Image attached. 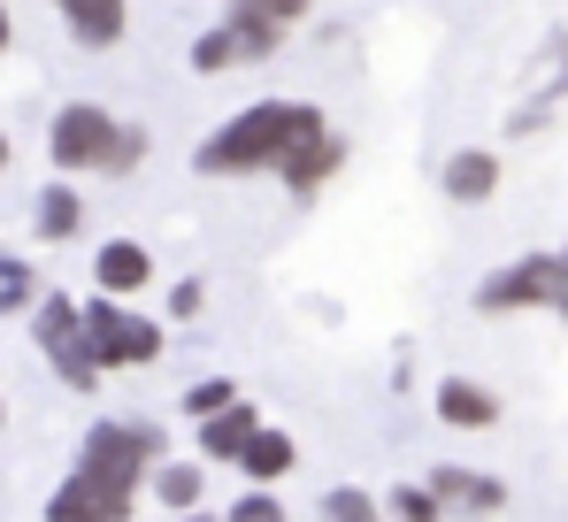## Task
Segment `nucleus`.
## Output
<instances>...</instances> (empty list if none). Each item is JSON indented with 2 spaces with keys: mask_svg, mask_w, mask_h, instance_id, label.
Returning a JSON list of instances; mask_svg holds the SVG:
<instances>
[{
  "mask_svg": "<svg viewBox=\"0 0 568 522\" xmlns=\"http://www.w3.org/2000/svg\"><path fill=\"white\" fill-rule=\"evenodd\" d=\"M469 300H476V315H554V300H561V254L507 261V269H491L476 284Z\"/></svg>",
  "mask_w": 568,
  "mask_h": 522,
  "instance_id": "6",
  "label": "nucleus"
},
{
  "mask_svg": "<svg viewBox=\"0 0 568 522\" xmlns=\"http://www.w3.org/2000/svg\"><path fill=\"white\" fill-rule=\"evenodd\" d=\"M430 408H438V423L446 431H499V392L484 384V377H438V392H430Z\"/></svg>",
  "mask_w": 568,
  "mask_h": 522,
  "instance_id": "9",
  "label": "nucleus"
},
{
  "mask_svg": "<svg viewBox=\"0 0 568 522\" xmlns=\"http://www.w3.org/2000/svg\"><path fill=\"white\" fill-rule=\"evenodd\" d=\"M115 147H123V123L100 108V100H70V108H54V123H47V162L62 177H108L115 170Z\"/></svg>",
  "mask_w": 568,
  "mask_h": 522,
  "instance_id": "5",
  "label": "nucleus"
},
{
  "mask_svg": "<svg viewBox=\"0 0 568 522\" xmlns=\"http://www.w3.org/2000/svg\"><path fill=\"white\" fill-rule=\"evenodd\" d=\"M0 177H8V131H0Z\"/></svg>",
  "mask_w": 568,
  "mask_h": 522,
  "instance_id": "31",
  "label": "nucleus"
},
{
  "mask_svg": "<svg viewBox=\"0 0 568 522\" xmlns=\"http://www.w3.org/2000/svg\"><path fill=\"white\" fill-rule=\"evenodd\" d=\"M31 231H39L47 247H62V239H78V231H85V200H78V184H70V177H54V184L39 192Z\"/></svg>",
  "mask_w": 568,
  "mask_h": 522,
  "instance_id": "16",
  "label": "nucleus"
},
{
  "mask_svg": "<svg viewBox=\"0 0 568 522\" xmlns=\"http://www.w3.org/2000/svg\"><path fill=\"white\" fill-rule=\"evenodd\" d=\"M499 177H507V154H491V147H454V154L438 162V192H446L454 208H484V200H499Z\"/></svg>",
  "mask_w": 568,
  "mask_h": 522,
  "instance_id": "8",
  "label": "nucleus"
},
{
  "mask_svg": "<svg viewBox=\"0 0 568 522\" xmlns=\"http://www.w3.org/2000/svg\"><path fill=\"white\" fill-rule=\"evenodd\" d=\"M170 522H223V515H207V508H192V515H170Z\"/></svg>",
  "mask_w": 568,
  "mask_h": 522,
  "instance_id": "29",
  "label": "nucleus"
},
{
  "mask_svg": "<svg viewBox=\"0 0 568 522\" xmlns=\"http://www.w3.org/2000/svg\"><path fill=\"white\" fill-rule=\"evenodd\" d=\"M239 8H262V16H277V23H300L315 0H239Z\"/></svg>",
  "mask_w": 568,
  "mask_h": 522,
  "instance_id": "27",
  "label": "nucleus"
},
{
  "mask_svg": "<svg viewBox=\"0 0 568 522\" xmlns=\"http://www.w3.org/2000/svg\"><path fill=\"white\" fill-rule=\"evenodd\" d=\"M223 522H292V515H284V500H277V492L246 484V492H239V500L223 508Z\"/></svg>",
  "mask_w": 568,
  "mask_h": 522,
  "instance_id": "24",
  "label": "nucleus"
},
{
  "mask_svg": "<svg viewBox=\"0 0 568 522\" xmlns=\"http://www.w3.org/2000/svg\"><path fill=\"white\" fill-rule=\"evenodd\" d=\"M146 147H154V139H146V123H123V147H115V170H108V177H131L139 162H146Z\"/></svg>",
  "mask_w": 568,
  "mask_h": 522,
  "instance_id": "26",
  "label": "nucleus"
},
{
  "mask_svg": "<svg viewBox=\"0 0 568 522\" xmlns=\"http://www.w3.org/2000/svg\"><path fill=\"white\" fill-rule=\"evenodd\" d=\"M200 308H207V284L200 277H178L170 284V323H200Z\"/></svg>",
  "mask_w": 568,
  "mask_h": 522,
  "instance_id": "25",
  "label": "nucleus"
},
{
  "mask_svg": "<svg viewBox=\"0 0 568 522\" xmlns=\"http://www.w3.org/2000/svg\"><path fill=\"white\" fill-rule=\"evenodd\" d=\"M384 515H392V522H454L446 508H438V492H430L423 476H407V484H392V492H384Z\"/></svg>",
  "mask_w": 568,
  "mask_h": 522,
  "instance_id": "21",
  "label": "nucleus"
},
{
  "mask_svg": "<svg viewBox=\"0 0 568 522\" xmlns=\"http://www.w3.org/2000/svg\"><path fill=\"white\" fill-rule=\"evenodd\" d=\"M292 469H300V438L284 431V423H262L254 445H246V461H239V476H246V484H262V492H277Z\"/></svg>",
  "mask_w": 568,
  "mask_h": 522,
  "instance_id": "14",
  "label": "nucleus"
},
{
  "mask_svg": "<svg viewBox=\"0 0 568 522\" xmlns=\"http://www.w3.org/2000/svg\"><path fill=\"white\" fill-rule=\"evenodd\" d=\"M0 431H8V392H0Z\"/></svg>",
  "mask_w": 568,
  "mask_h": 522,
  "instance_id": "32",
  "label": "nucleus"
},
{
  "mask_svg": "<svg viewBox=\"0 0 568 522\" xmlns=\"http://www.w3.org/2000/svg\"><path fill=\"white\" fill-rule=\"evenodd\" d=\"M0 54H8V0H0Z\"/></svg>",
  "mask_w": 568,
  "mask_h": 522,
  "instance_id": "30",
  "label": "nucleus"
},
{
  "mask_svg": "<svg viewBox=\"0 0 568 522\" xmlns=\"http://www.w3.org/2000/svg\"><path fill=\"white\" fill-rule=\"evenodd\" d=\"M554 315L568 323V247H561V300H554Z\"/></svg>",
  "mask_w": 568,
  "mask_h": 522,
  "instance_id": "28",
  "label": "nucleus"
},
{
  "mask_svg": "<svg viewBox=\"0 0 568 522\" xmlns=\"http://www.w3.org/2000/svg\"><path fill=\"white\" fill-rule=\"evenodd\" d=\"M154 284V254L139 247V239H108L93 254V292H108V300H139Z\"/></svg>",
  "mask_w": 568,
  "mask_h": 522,
  "instance_id": "10",
  "label": "nucleus"
},
{
  "mask_svg": "<svg viewBox=\"0 0 568 522\" xmlns=\"http://www.w3.org/2000/svg\"><path fill=\"white\" fill-rule=\"evenodd\" d=\"M262 423H270V415H262L254 400H239V408H223L215 423H200V431H192V438H200V461H231V469H239Z\"/></svg>",
  "mask_w": 568,
  "mask_h": 522,
  "instance_id": "13",
  "label": "nucleus"
},
{
  "mask_svg": "<svg viewBox=\"0 0 568 522\" xmlns=\"http://www.w3.org/2000/svg\"><path fill=\"white\" fill-rule=\"evenodd\" d=\"M223 23L239 31V54H246V62H270V54L284 47V31H292V23L262 16V8H239V0H231V16H223Z\"/></svg>",
  "mask_w": 568,
  "mask_h": 522,
  "instance_id": "18",
  "label": "nucleus"
},
{
  "mask_svg": "<svg viewBox=\"0 0 568 522\" xmlns=\"http://www.w3.org/2000/svg\"><path fill=\"white\" fill-rule=\"evenodd\" d=\"M31 339H39V353H47V369L70 384V392H100V353L93 339H85V300H70V292H47L39 308H31Z\"/></svg>",
  "mask_w": 568,
  "mask_h": 522,
  "instance_id": "4",
  "label": "nucleus"
},
{
  "mask_svg": "<svg viewBox=\"0 0 568 522\" xmlns=\"http://www.w3.org/2000/svg\"><path fill=\"white\" fill-rule=\"evenodd\" d=\"M47 292H39V269L16 254H0V315H31Z\"/></svg>",
  "mask_w": 568,
  "mask_h": 522,
  "instance_id": "22",
  "label": "nucleus"
},
{
  "mask_svg": "<svg viewBox=\"0 0 568 522\" xmlns=\"http://www.w3.org/2000/svg\"><path fill=\"white\" fill-rule=\"evenodd\" d=\"M331 123H323V108L315 100H254V108H239V116H223L200 147H192V170L200 177H277L307 139H323Z\"/></svg>",
  "mask_w": 568,
  "mask_h": 522,
  "instance_id": "1",
  "label": "nucleus"
},
{
  "mask_svg": "<svg viewBox=\"0 0 568 522\" xmlns=\"http://www.w3.org/2000/svg\"><path fill=\"white\" fill-rule=\"evenodd\" d=\"M338 170H346V139H338V131H323V139H307V147H300V154L277 170V184L300 200V208H307V200H315V192H323Z\"/></svg>",
  "mask_w": 568,
  "mask_h": 522,
  "instance_id": "11",
  "label": "nucleus"
},
{
  "mask_svg": "<svg viewBox=\"0 0 568 522\" xmlns=\"http://www.w3.org/2000/svg\"><path fill=\"white\" fill-rule=\"evenodd\" d=\"M239 62H246V54H239V31H231V23H207V31L192 39V70H200V78H223V70H239Z\"/></svg>",
  "mask_w": 568,
  "mask_h": 522,
  "instance_id": "20",
  "label": "nucleus"
},
{
  "mask_svg": "<svg viewBox=\"0 0 568 522\" xmlns=\"http://www.w3.org/2000/svg\"><path fill=\"white\" fill-rule=\"evenodd\" d=\"M146 500V476H123L93 453H78V469L47 492V522H131Z\"/></svg>",
  "mask_w": 568,
  "mask_h": 522,
  "instance_id": "3",
  "label": "nucleus"
},
{
  "mask_svg": "<svg viewBox=\"0 0 568 522\" xmlns=\"http://www.w3.org/2000/svg\"><path fill=\"white\" fill-rule=\"evenodd\" d=\"M239 400H246V392H239L231 377H200V384H185V392H178V408H185L192 431H200V423H215V415H223V408H239Z\"/></svg>",
  "mask_w": 568,
  "mask_h": 522,
  "instance_id": "19",
  "label": "nucleus"
},
{
  "mask_svg": "<svg viewBox=\"0 0 568 522\" xmlns=\"http://www.w3.org/2000/svg\"><path fill=\"white\" fill-rule=\"evenodd\" d=\"M54 8H62V23H70V39L85 54H108L131 31V0H54Z\"/></svg>",
  "mask_w": 568,
  "mask_h": 522,
  "instance_id": "12",
  "label": "nucleus"
},
{
  "mask_svg": "<svg viewBox=\"0 0 568 522\" xmlns=\"http://www.w3.org/2000/svg\"><path fill=\"white\" fill-rule=\"evenodd\" d=\"M530 92H538V100H530V108H515V131H538V123H546V108H554V100H568V31L538 47V70H530Z\"/></svg>",
  "mask_w": 568,
  "mask_h": 522,
  "instance_id": "15",
  "label": "nucleus"
},
{
  "mask_svg": "<svg viewBox=\"0 0 568 522\" xmlns=\"http://www.w3.org/2000/svg\"><path fill=\"white\" fill-rule=\"evenodd\" d=\"M423 484L438 492V508H446L454 522L507 515V484H499L491 469H469V461H430V469H423Z\"/></svg>",
  "mask_w": 568,
  "mask_h": 522,
  "instance_id": "7",
  "label": "nucleus"
},
{
  "mask_svg": "<svg viewBox=\"0 0 568 522\" xmlns=\"http://www.w3.org/2000/svg\"><path fill=\"white\" fill-rule=\"evenodd\" d=\"M85 339H93L100 369L115 377V369H154V361L170 353V323L146 315V308H131V300L93 292V300H85Z\"/></svg>",
  "mask_w": 568,
  "mask_h": 522,
  "instance_id": "2",
  "label": "nucleus"
},
{
  "mask_svg": "<svg viewBox=\"0 0 568 522\" xmlns=\"http://www.w3.org/2000/svg\"><path fill=\"white\" fill-rule=\"evenodd\" d=\"M146 492L162 500V515H192V508H207V461H162V469L146 476Z\"/></svg>",
  "mask_w": 568,
  "mask_h": 522,
  "instance_id": "17",
  "label": "nucleus"
},
{
  "mask_svg": "<svg viewBox=\"0 0 568 522\" xmlns=\"http://www.w3.org/2000/svg\"><path fill=\"white\" fill-rule=\"evenodd\" d=\"M323 522H392L369 484H331L323 492Z\"/></svg>",
  "mask_w": 568,
  "mask_h": 522,
  "instance_id": "23",
  "label": "nucleus"
}]
</instances>
